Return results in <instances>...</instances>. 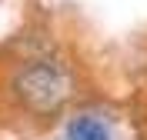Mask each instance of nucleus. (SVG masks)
<instances>
[{"label":"nucleus","instance_id":"f257e3e1","mask_svg":"<svg viewBox=\"0 0 147 140\" xmlns=\"http://www.w3.org/2000/svg\"><path fill=\"white\" fill-rule=\"evenodd\" d=\"M13 97H17L27 110L40 113H57L70 97V74L57 60H30L13 74V84H10Z\"/></svg>","mask_w":147,"mask_h":140},{"label":"nucleus","instance_id":"f03ea898","mask_svg":"<svg viewBox=\"0 0 147 140\" xmlns=\"http://www.w3.org/2000/svg\"><path fill=\"white\" fill-rule=\"evenodd\" d=\"M67 140H110L107 123L94 113H77L67 123Z\"/></svg>","mask_w":147,"mask_h":140}]
</instances>
